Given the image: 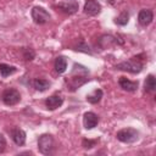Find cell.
<instances>
[{"mask_svg":"<svg viewBox=\"0 0 156 156\" xmlns=\"http://www.w3.org/2000/svg\"><path fill=\"white\" fill-rule=\"evenodd\" d=\"M5 147H6V139L2 134H0V154L5 150Z\"/></svg>","mask_w":156,"mask_h":156,"instance_id":"24","label":"cell"},{"mask_svg":"<svg viewBox=\"0 0 156 156\" xmlns=\"http://www.w3.org/2000/svg\"><path fill=\"white\" fill-rule=\"evenodd\" d=\"M99 123V117L98 115H95L94 112H85L83 116V124L87 129H91L94 127H96V124Z\"/></svg>","mask_w":156,"mask_h":156,"instance_id":"8","label":"cell"},{"mask_svg":"<svg viewBox=\"0 0 156 156\" xmlns=\"http://www.w3.org/2000/svg\"><path fill=\"white\" fill-rule=\"evenodd\" d=\"M100 44H104V46L102 48H107V46H110V45H113V44H116V39L112 37V35H102L101 38H100Z\"/></svg>","mask_w":156,"mask_h":156,"instance_id":"19","label":"cell"},{"mask_svg":"<svg viewBox=\"0 0 156 156\" xmlns=\"http://www.w3.org/2000/svg\"><path fill=\"white\" fill-rule=\"evenodd\" d=\"M34 56H35V54H34V51L32 49H28V48L23 49V57H24V60L30 61V60L34 58Z\"/></svg>","mask_w":156,"mask_h":156,"instance_id":"21","label":"cell"},{"mask_svg":"<svg viewBox=\"0 0 156 156\" xmlns=\"http://www.w3.org/2000/svg\"><path fill=\"white\" fill-rule=\"evenodd\" d=\"M15 72H16V67L15 66H10V65H6V63H0V74L4 78L13 74Z\"/></svg>","mask_w":156,"mask_h":156,"instance_id":"17","label":"cell"},{"mask_svg":"<svg viewBox=\"0 0 156 156\" xmlns=\"http://www.w3.org/2000/svg\"><path fill=\"white\" fill-rule=\"evenodd\" d=\"M32 18L37 24H44L50 20V15L45 9L35 6L32 10Z\"/></svg>","mask_w":156,"mask_h":156,"instance_id":"6","label":"cell"},{"mask_svg":"<svg viewBox=\"0 0 156 156\" xmlns=\"http://www.w3.org/2000/svg\"><path fill=\"white\" fill-rule=\"evenodd\" d=\"M154 20V13L151 10H147V9H144V10H140L139 15H138V21L141 26H147L152 22Z\"/></svg>","mask_w":156,"mask_h":156,"instance_id":"10","label":"cell"},{"mask_svg":"<svg viewBox=\"0 0 156 156\" xmlns=\"http://www.w3.org/2000/svg\"><path fill=\"white\" fill-rule=\"evenodd\" d=\"M2 101L5 105H9V106H12V105H16L20 102L21 100V95L20 93L16 90V89H6L4 93H2V96H1Z\"/></svg>","mask_w":156,"mask_h":156,"instance_id":"5","label":"cell"},{"mask_svg":"<svg viewBox=\"0 0 156 156\" xmlns=\"http://www.w3.org/2000/svg\"><path fill=\"white\" fill-rule=\"evenodd\" d=\"M76 50H77V51H83V52H89V54L91 52V51L89 50V46H88L84 41H80V44L76 46Z\"/></svg>","mask_w":156,"mask_h":156,"instance_id":"22","label":"cell"},{"mask_svg":"<svg viewBox=\"0 0 156 156\" xmlns=\"http://www.w3.org/2000/svg\"><path fill=\"white\" fill-rule=\"evenodd\" d=\"M57 7L62 12L68 13V15H72V13L77 12V10H78V2L77 1H62V2H58L57 4Z\"/></svg>","mask_w":156,"mask_h":156,"instance_id":"9","label":"cell"},{"mask_svg":"<svg viewBox=\"0 0 156 156\" xmlns=\"http://www.w3.org/2000/svg\"><path fill=\"white\" fill-rule=\"evenodd\" d=\"M67 68V60L62 56L57 57L56 61H55V69L57 73H63Z\"/></svg>","mask_w":156,"mask_h":156,"instance_id":"16","label":"cell"},{"mask_svg":"<svg viewBox=\"0 0 156 156\" xmlns=\"http://www.w3.org/2000/svg\"><path fill=\"white\" fill-rule=\"evenodd\" d=\"M102 98V90L101 89H95L93 93L87 95V101L90 104H98Z\"/></svg>","mask_w":156,"mask_h":156,"instance_id":"15","label":"cell"},{"mask_svg":"<svg viewBox=\"0 0 156 156\" xmlns=\"http://www.w3.org/2000/svg\"><path fill=\"white\" fill-rule=\"evenodd\" d=\"M118 83H119L121 88L127 91H135L138 89V82H132V80L127 79L126 77H121Z\"/></svg>","mask_w":156,"mask_h":156,"instance_id":"13","label":"cell"},{"mask_svg":"<svg viewBox=\"0 0 156 156\" xmlns=\"http://www.w3.org/2000/svg\"><path fill=\"white\" fill-rule=\"evenodd\" d=\"M39 151L44 155H50L54 150V138L49 134H44L38 140Z\"/></svg>","mask_w":156,"mask_h":156,"instance_id":"4","label":"cell"},{"mask_svg":"<svg viewBox=\"0 0 156 156\" xmlns=\"http://www.w3.org/2000/svg\"><path fill=\"white\" fill-rule=\"evenodd\" d=\"M121 71H127L130 73H139L143 69V61L139 57H132L128 61H123L116 66Z\"/></svg>","mask_w":156,"mask_h":156,"instance_id":"2","label":"cell"},{"mask_svg":"<svg viewBox=\"0 0 156 156\" xmlns=\"http://www.w3.org/2000/svg\"><path fill=\"white\" fill-rule=\"evenodd\" d=\"M62 102H63V98L61 95H52V96L46 99L45 105L49 110H55V108L60 107L62 105Z\"/></svg>","mask_w":156,"mask_h":156,"instance_id":"11","label":"cell"},{"mask_svg":"<svg viewBox=\"0 0 156 156\" xmlns=\"http://www.w3.org/2000/svg\"><path fill=\"white\" fill-rule=\"evenodd\" d=\"M74 73H72V77H71V80H69V85H71V89L74 90L77 89L78 87H80L83 83L87 82V74H88V69L80 65H74V69H73Z\"/></svg>","mask_w":156,"mask_h":156,"instance_id":"1","label":"cell"},{"mask_svg":"<svg viewBox=\"0 0 156 156\" xmlns=\"http://www.w3.org/2000/svg\"><path fill=\"white\" fill-rule=\"evenodd\" d=\"M95 143H96V140H87V139H84L83 140V146L85 149H90V147H93L95 145Z\"/></svg>","mask_w":156,"mask_h":156,"instance_id":"23","label":"cell"},{"mask_svg":"<svg viewBox=\"0 0 156 156\" xmlns=\"http://www.w3.org/2000/svg\"><path fill=\"white\" fill-rule=\"evenodd\" d=\"M117 139L122 143H134L138 140L139 133L134 128H123L119 132H117Z\"/></svg>","mask_w":156,"mask_h":156,"instance_id":"3","label":"cell"},{"mask_svg":"<svg viewBox=\"0 0 156 156\" xmlns=\"http://www.w3.org/2000/svg\"><path fill=\"white\" fill-rule=\"evenodd\" d=\"M144 87H145V90L146 91H150V93L155 91V89H156V80H155V77L152 74H149L147 76Z\"/></svg>","mask_w":156,"mask_h":156,"instance_id":"18","label":"cell"},{"mask_svg":"<svg viewBox=\"0 0 156 156\" xmlns=\"http://www.w3.org/2000/svg\"><path fill=\"white\" fill-rule=\"evenodd\" d=\"M128 18H129L128 12H127V11H123V12H121V15L115 20V22H116L117 24H119V26H124V24L128 23Z\"/></svg>","mask_w":156,"mask_h":156,"instance_id":"20","label":"cell"},{"mask_svg":"<svg viewBox=\"0 0 156 156\" xmlns=\"http://www.w3.org/2000/svg\"><path fill=\"white\" fill-rule=\"evenodd\" d=\"M33 87H34L35 90H38V91H45V90L50 87V82H48L46 79L37 78V79L33 80Z\"/></svg>","mask_w":156,"mask_h":156,"instance_id":"14","label":"cell"},{"mask_svg":"<svg viewBox=\"0 0 156 156\" xmlns=\"http://www.w3.org/2000/svg\"><path fill=\"white\" fill-rule=\"evenodd\" d=\"M11 136H12V140L15 141V144L18 146H21L26 143V133H24V130H22L20 128L11 130Z\"/></svg>","mask_w":156,"mask_h":156,"instance_id":"12","label":"cell"},{"mask_svg":"<svg viewBox=\"0 0 156 156\" xmlns=\"http://www.w3.org/2000/svg\"><path fill=\"white\" fill-rule=\"evenodd\" d=\"M101 11V5L98 0H88L84 5V12L89 16H96Z\"/></svg>","mask_w":156,"mask_h":156,"instance_id":"7","label":"cell"}]
</instances>
